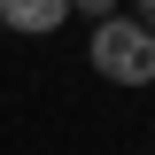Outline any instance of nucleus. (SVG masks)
<instances>
[{
    "label": "nucleus",
    "mask_w": 155,
    "mask_h": 155,
    "mask_svg": "<svg viewBox=\"0 0 155 155\" xmlns=\"http://www.w3.org/2000/svg\"><path fill=\"white\" fill-rule=\"evenodd\" d=\"M85 62H93V78H109V85H155V31H140L132 16H109L93 23V39H85Z\"/></svg>",
    "instance_id": "f257e3e1"
},
{
    "label": "nucleus",
    "mask_w": 155,
    "mask_h": 155,
    "mask_svg": "<svg viewBox=\"0 0 155 155\" xmlns=\"http://www.w3.org/2000/svg\"><path fill=\"white\" fill-rule=\"evenodd\" d=\"M70 16H85V23H109V16H124V0H70Z\"/></svg>",
    "instance_id": "7ed1b4c3"
},
{
    "label": "nucleus",
    "mask_w": 155,
    "mask_h": 155,
    "mask_svg": "<svg viewBox=\"0 0 155 155\" xmlns=\"http://www.w3.org/2000/svg\"><path fill=\"white\" fill-rule=\"evenodd\" d=\"M70 23V0H0V39H54Z\"/></svg>",
    "instance_id": "f03ea898"
},
{
    "label": "nucleus",
    "mask_w": 155,
    "mask_h": 155,
    "mask_svg": "<svg viewBox=\"0 0 155 155\" xmlns=\"http://www.w3.org/2000/svg\"><path fill=\"white\" fill-rule=\"evenodd\" d=\"M124 16H132L140 31H155V0H132V8H124Z\"/></svg>",
    "instance_id": "20e7f679"
}]
</instances>
